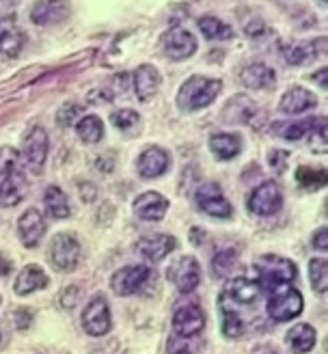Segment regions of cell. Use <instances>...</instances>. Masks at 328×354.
<instances>
[{
    "label": "cell",
    "instance_id": "1",
    "mask_svg": "<svg viewBox=\"0 0 328 354\" xmlns=\"http://www.w3.org/2000/svg\"><path fill=\"white\" fill-rule=\"evenodd\" d=\"M220 91H222L220 80L207 78V76H193L182 84L177 93V106L184 113L201 111L205 106H210L218 97Z\"/></svg>",
    "mask_w": 328,
    "mask_h": 354
},
{
    "label": "cell",
    "instance_id": "2",
    "mask_svg": "<svg viewBox=\"0 0 328 354\" xmlns=\"http://www.w3.org/2000/svg\"><path fill=\"white\" fill-rule=\"evenodd\" d=\"M255 274H257V283L259 288L272 292L274 288L279 286H289V283L296 279V266L293 261L281 257V255H274V253H268V255H262L257 261H255Z\"/></svg>",
    "mask_w": 328,
    "mask_h": 354
},
{
    "label": "cell",
    "instance_id": "3",
    "mask_svg": "<svg viewBox=\"0 0 328 354\" xmlns=\"http://www.w3.org/2000/svg\"><path fill=\"white\" fill-rule=\"evenodd\" d=\"M302 294L293 286H279L270 292L268 298V315L274 322H287L298 317L302 311Z\"/></svg>",
    "mask_w": 328,
    "mask_h": 354
},
{
    "label": "cell",
    "instance_id": "4",
    "mask_svg": "<svg viewBox=\"0 0 328 354\" xmlns=\"http://www.w3.org/2000/svg\"><path fill=\"white\" fill-rule=\"evenodd\" d=\"M50 261L61 272H72L80 261V242L74 234H57L50 242Z\"/></svg>",
    "mask_w": 328,
    "mask_h": 354
},
{
    "label": "cell",
    "instance_id": "5",
    "mask_svg": "<svg viewBox=\"0 0 328 354\" xmlns=\"http://www.w3.org/2000/svg\"><path fill=\"white\" fill-rule=\"evenodd\" d=\"M82 328L91 335V337H102L113 328L110 320V307L104 294H95L82 311Z\"/></svg>",
    "mask_w": 328,
    "mask_h": 354
},
{
    "label": "cell",
    "instance_id": "6",
    "mask_svg": "<svg viewBox=\"0 0 328 354\" xmlns=\"http://www.w3.org/2000/svg\"><path fill=\"white\" fill-rule=\"evenodd\" d=\"M247 205L255 216H272L283 207V192L276 182H264L251 192Z\"/></svg>",
    "mask_w": 328,
    "mask_h": 354
},
{
    "label": "cell",
    "instance_id": "7",
    "mask_svg": "<svg viewBox=\"0 0 328 354\" xmlns=\"http://www.w3.org/2000/svg\"><path fill=\"white\" fill-rule=\"evenodd\" d=\"M48 147H50V140H48V134L44 128H32L28 132V136L24 138V145H22V153L20 158L24 160V167L39 175L44 171V165H46V158H48Z\"/></svg>",
    "mask_w": 328,
    "mask_h": 354
},
{
    "label": "cell",
    "instance_id": "8",
    "mask_svg": "<svg viewBox=\"0 0 328 354\" xmlns=\"http://www.w3.org/2000/svg\"><path fill=\"white\" fill-rule=\"evenodd\" d=\"M166 279L175 286L180 292L190 294L195 292L197 286L201 283V268H199V261L190 255H184L180 259L173 261L168 268H166Z\"/></svg>",
    "mask_w": 328,
    "mask_h": 354
},
{
    "label": "cell",
    "instance_id": "9",
    "mask_svg": "<svg viewBox=\"0 0 328 354\" xmlns=\"http://www.w3.org/2000/svg\"><path fill=\"white\" fill-rule=\"evenodd\" d=\"M195 199H197V205L212 218H231L233 214V207L227 201V197L222 194L218 184H212V182L201 184L195 192Z\"/></svg>",
    "mask_w": 328,
    "mask_h": 354
},
{
    "label": "cell",
    "instance_id": "10",
    "mask_svg": "<svg viewBox=\"0 0 328 354\" xmlns=\"http://www.w3.org/2000/svg\"><path fill=\"white\" fill-rule=\"evenodd\" d=\"M203 326H205V315L197 303H186L173 313V333H175V337L193 339L203 330Z\"/></svg>",
    "mask_w": 328,
    "mask_h": 354
},
{
    "label": "cell",
    "instance_id": "11",
    "mask_svg": "<svg viewBox=\"0 0 328 354\" xmlns=\"http://www.w3.org/2000/svg\"><path fill=\"white\" fill-rule=\"evenodd\" d=\"M151 279V268L147 266H126L110 277V288L117 296H132Z\"/></svg>",
    "mask_w": 328,
    "mask_h": 354
},
{
    "label": "cell",
    "instance_id": "12",
    "mask_svg": "<svg viewBox=\"0 0 328 354\" xmlns=\"http://www.w3.org/2000/svg\"><path fill=\"white\" fill-rule=\"evenodd\" d=\"M162 52L171 61H186L197 52V39L186 28H171L162 37Z\"/></svg>",
    "mask_w": 328,
    "mask_h": 354
},
{
    "label": "cell",
    "instance_id": "13",
    "mask_svg": "<svg viewBox=\"0 0 328 354\" xmlns=\"http://www.w3.org/2000/svg\"><path fill=\"white\" fill-rule=\"evenodd\" d=\"M67 0H37L30 9V20L37 26H55L69 17Z\"/></svg>",
    "mask_w": 328,
    "mask_h": 354
},
{
    "label": "cell",
    "instance_id": "14",
    "mask_svg": "<svg viewBox=\"0 0 328 354\" xmlns=\"http://www.w3.org/2000/svg\"><path fill=\"white\" fill-rule=\"evenodd\" d=\"M134 214L141 218V221H149V223H158L166 216V209H168V201L162 197L160 192L155 190H149V192H143L138 194L134 205Z\"/></svg>",
    "mask_w": 328,
    "mask_h": 354
},
{
    "label": "cell",
    "instance_id": "15",
    "mask_svg": "<svg viewBox=\"0 0 328 354\" xmlns=\"http://www.w3.org/2000/svg\"><path fill=\"white\" fill-rule=\"evenodd\" d=\"M168 167H171V153L162 147H149L136 160V171L145 180H153V177L164 175Z\"/></svg>",
    "mask_w": 328,
    "mask_h": 354
},
{
    "label": "cell",
    "instance_id": "16",
    "mask_svg": "<svg viewBox=\"0 0 328 354\" xmlns=\"http://www.w3.org/2000/svg\"><path fill=\"white\" fill-rule=\"evenodd\" d=\"M17 234H20V240L24 246L35 249L46 234V221H44L41 212L35 207H28L20 216V221H17Z\"/></svg>",
    "mask_w": 328,
    "mask_h": 354
},
{
    "label": "cell",
    "instance_id": "17",
    "mask_svg": "<svg viewBox=\"0 0 328 354\" xmlns=\"http://www.w3.org/2000/svg\"><path fill=\"white\" fill-rule=\"evenodd\" d=\"M28 192V182L22 175V171H11L3 175V182H0V205L3 207H15L17 203H22V199Z\"/></svg>",
    "mask_w": 328,
    "mask_h": 354
},
{
    "label": "cell",
    "instance_id": "18",
    "mask_svg": "<svg viewBox=\"0 0 328 354\" xmlns=\"http://www.w3.org/2000/svg\"><path fill=\"white\" fill-rule=\"evenodd\" d=\"M177 240L168 236V234H155V236H147L143 240H138L136 251L141 253L147 261H160L164 259L168 253L175 251Z\"/></svg>",
    "mask_w": 328,
    "mask_h": 354
},
{
    "label": "cell",
    "instance_id": "19",
    "mask_svg": "<svg viewBox=\"0 0 328 354\" xmlns=\"http://www.w3.org/2000/svg\"><path fill=\"white\" fill-rule=\"evenodd\" d=\"M318 106V97L309 91L305 86H291L289 91H285V95L281 97L279 109L285 115H302L311 109Z\"/></svg>",
    "mask_w": 328,
    "mask_h": 354
},
{
    "label": "cell",
    "instance_id": "20",
    "mask_svg": "<svg viewBox=\"0 0 328 354\" xmlns=\"http://www.w3.org/2000/svg\"><path fill=\"white\" fill-rule=\"evenodd\" d=\"M240 82L255 91H262V88H272L276 84V74L266 63H249L242 67Z\"/></svg>",
    "mask_w": 328,
    "mask_h": 354
},
{
    "label": "cell",
    "instance_id": "21",
    "mask_svg": "<svg viewBox=\"0 0 328 354\" xmlns=\"http://www.w3.org/2000/svg\"><path fill=\"white\" fill-rule=\"evenodd\" d=\"M222 296L227 300H231L233 305L235 303L238 305H251L259 296H262V288H259L257 281L240 277V279H231L227 283V288H224Z\"/></svg>",
    "mask_w": 328,
    "mask_h": 354
},
{
    "label": "cell",
    "instance_id": "22",
    "mask_svg": "<svg viewBox=\"0 0 328 354\" xmlns=\"http://www.w3.org/2000/svg\"><path fill=\"white\" fill-rule=\"evenodd\" d=\"M160 72L153 65H141L134 72V93L141 102L151 100L160 88Z\"/></svg>",
    "mask_w": 328,
    "mask_h": 354
},
{
    "label": "cell",
    "instance_id": "23",
    "mask_svg": "<svg viewBox=\"0 0 328 354\" xmlns=\"http://www.w3.org/2000/svg\"><path fill=\"white\" fill-rule=\"evenodd\" d=\"M48 283H50V279L39 268V266L37 263H28L26 268H22V272L17 274L13 290H15L17 296H28L32 292H39V290L48 288Z\"/></svg>",
    "mask_w": 328,
    "mask_h": 354
},
{
    "label": "cell",
    "instance_id": "24",
    "mask_svg": "<svg viewBox=\"0 0 328 354\" xmlns=\"http://www.w3.org/2000/svg\"><path fill=\"white\" fill-rule=\"evenodd\" d=\"M24 48V35L11 17H0V55L17 57Z\"/></svg>",
    "mask_w": 328,
    "mask_h": 354
},
{
    "label": "cell",
    "instance_id": "25",
    "mask_svg": "<svg viewBox=\"0 0 328 354\" xmlns=\"http://www.w3.org/2000/svg\"><path fill=\"white\" fill-rule=\"evenodd\" d=\"M316 337H318V335H316V328L311 326V324L300 322V324L291 326V328L287 330L285 342H287V346H289V350H291L293 354H307V352L313 350Z\"/></svg>",
    "mask_w": 328,
    "mask_h": 354
},
{
    "label": "cell",
    "instance_id": "26",
    "mask_svg": "<svg viewBox=\"0 0 328 354\" xmlns=\"http://www.w3.org/2000/svg\"><path fill=\"white\" fill-rule=\"evenodd\" d=\"M210 149L212 153L218 158V160H231L235 158L242 149V140L238 134H227V132H220V134H214L210 138Z\"/></svg>",
    "mask_w": 328,
    "mask_h": 354
},
{
    "label": "cell",
    "instance_id": "27",
    "mask_svg": "<svg viewBox=\"0 0 328 354\" xmlns=\"http://www.w3.org/2000/svg\"><path fill=\"white\" fill-rule=\"evenodd\" d=\"M44 205L48 216L52 218H69L72 214V207H69V201L65 197V192L57 186H48L44 192Z\"/></svg>",
    "mask_w": 328,
    "mask_h": 354
},
{
    "label": "cell",
    "instance_id": "28",
    "mask_svg": "<svg viewBox=\"0 0 328 354\" xmlns=\"http://www.w3.org/2000/svg\"><path fill=\"white\" fill-rule=\"evenodd\" d=\"M318 46H324V39H316V41H302V44H293L285 50V61L289 65H305L309 61H313L320 50H316Z\"/></svg>",
    "mask_w": 328,
    "mask_h": 354
},
{
    "label": "cell",
    "instance_id": "29",
    "mask_svg": "<svg viewBox=\"0 0 328 354\" xmlns=\"http://www.w3.org/2000/svg\"><path fill=\"white\" fill-rule=\"evenodd\" d=\"M231 303V300H229ZM220 296V311H222V333L224 337H240L244 333V320L235 313V305H229Z\"/></svg>",
    "mask_w": 328,
    "mask_h": 354
},
{
    "label": "cell",
    "instance_id": "30",
    "mask_svg": "<svg viewBox=\"0 0 328 354\" xmlns=\"http://www.w3.org/2000/svg\"><path fill=\"white\" fill-rule=\"evenodd\" d=\"M201 32L205 35L207 39H218V41H227V39H233V28L229 24H224L218 17H212V15H205L197 22Z\"/></svg>",
    "mask_w": 328,
    "mask_h": 354
},
{
    "label": "cell",
    "instance_id": "31",
    "mask_svg": "<svg viewBox=\"0 0 328 354\" xmlns=\"http://www.w3.org/2000/svg\"><path fill=\"white\" fill-rule=\"evenodd\" d=\"M318 117L313 119H305V121H296V123H272V132L276 136H281L285 140H298L302 136H307L311 132V128H313Z\"/></svg>",
    "mask_w": 328,
    "mask_h": 354
},
{
    "label": "cell",
    "instance_id": "32",
    "mask_svg": "<svg viewBox=\"0 0 328 354\" xmlns=\"http://www.w3.org/2000/svg\"><path fill=\"white\" fill-rule=\"evenodd\" d=\"M76 130H78V136L84 140V143L95 145V143H99L102 136H104V123L95 115H86V117H82L78 121Z\"/></svg>",
    "mask_w": 328,
    "mask_h": 354
},
{
    "label": "cell",
    "instance_id": "33",
    "mask_svg": "<svg viewBox=\"0 0 328 354\" xmlns=\"http://www.w3.org/2000/svg\"><path fill=\"white\" fill-rule=\"evenodd\" d=\"M309 281L316 292L324 294L328 286V263L324 257H316L309 261Z\"/></svg>",
    "mask_w": 328,
    "mask_h": 354
},
{
    "label": "cell",
    "instance_id": "34",
    "mask_svg": "<svg viewBox=\"0 0 328 354\" xmlns=\"http://www.w3.org/2000/svg\"><path fill=\"white\" fill-rule=\"evenodd\" d=\"M110 121H113V126L121 132H132L136 130L138 126H141V117H138L136 111L132 109H121V111H115L110 115Z\"/></svg>",
    "mask_w": 328,
    "mask_h": 354
},
{
    "label": "cell",
    "instance_id": "35",
    "mask_svg": "<svg viewBox=\"0 0 328 354\" xmlns=\"http://www.w3.org/2000/svg\"><path fill=\"white\" fill-rule=\"evenodd\" d=\"M238 266V255L235 251H222L212 259V268L216 277H227L233 272V268Z\"/></svg>",
    "mask_w": 328,
    "mask_h": 354
},
{
    "label": "cell",
    "instance_id": "36",
    "mask_svg": "<svg viewBox=\"0 0 328 354\" xmlns=\"http://www.w3.org/2000/svg\"><path fill=\"white\" fill-rule=\"evenodd\" d=\"M80 115H82V106L69 102V104H65L63 109L59 111L57 123H59V126H63V128H69V126H74L76 121H80Z\"/></svg>",
    "mask_w": 328,
    "mask_h": 354
},
{
    "label": "cell",
    "instance_id": "37",
    "mask_svg": "<svg viewBox=\"0 0 328 354\" xmlns=\"http://www.w3.org/2000/svg\"><path fill=\"white\" fill-rule=\"evenodd\" d=\"M17 167H20V151L13 147H0V175L17 171Z\"/></svg>",
    "mask_w": 328,
    "mask_h": 354
},
{
    "label": "cell",
    "instance_id": "38",
    "mask_svg": "<svg viewBox=\"0 0 328 354\" xmlns=\"http://www.w3.org/2000/svg\"><path fill=\"white\" fill-rule=\"evenodd\" d=\"M324 180H326L324 171H311V169H300L298 171V182H300V186L318 188V186H324Z\"/></svg>",
    "mask_w": 328,
    "mask_h": 354
},
{
    "label": "cell",
    "instance_id": "39",
    "mask_svg": "<svg viewBox=\"0 0 328 354\" xmlns=\"http://www.w3.org/2000/svg\"><path fill=\"white\" fill-rule=\"evenodd\" d=\"M188 339H182V337H171L168 339V354H190L193 350H190L186 346Z\"/></svg>",
    "mask_w": 328,
    "mask_h": 354
},
{
    "label": "cell",
    "instance_id": "40",
    "mask_svg": "<svg viewBox=\"0 0 328 354\" xmlns=\"http://www.w3.org/2000/svg\"><path fill=\"white\" fill-rule=\"evenodd\" d=\"M268 160H270V165L274 167V171H283V162L287 160V153L285 151H270L268 153Z\"/></svg>",
    "mask_w": 328,
    "mask_h": 354
},
{
    "label": "cell",
    "instance_id": "41",
    "mask_svg": "<svg viewBox=\"0 0 328 354\" xmlns=\"http://www.w3.org/2000/svg\"><path fill=\"white\" fill-rule=\"evenodd\" d=\"M313 246L318 251H326L328 249V232H326V227H322L320 232H316L313 236Z\"/></svg>",
    "mask_w": 328,
    "mask_h": 354
},
{
    "label": "cell",
    "instance_id": "42",
    "mask_svg": "<svg viewBox=\"0 0 328 354\" xmlns=\"http://www.w3.org/2000/svg\"><path fill=\"white\" fill-rule=\"evenodd\" d=\"M9 268H11V263H9L7 259L0 257V274H7V272H9Z\"/></svg>",
    "mask_w": 328,
    "mask_h": 354
},
{
    "label": "cell",
    "instance_id": "43",
    "mask_svg": "<svg viewBox=\"0 0 328 354\" xmlns=\"http://www.w3.org/2000/svg\"><path fill=\"white\" fill-rule=\"evenodd\" d=\"M313 78H316V80H320V82H322V86H326V69H322V72H318Z\"/></svg>",
    "mask_w": 328,
    "mask_h": 354
},
{
    "label": "cell",
    "instance_id": "44",
    "mask_svg": "<svg viewBox=\"0 0 328 354\" xmlns=\"http://www.w3.org/2000/svg\"><path fill=\"white\" fill-rule=\"evenodd\" d=\"M320 3H322V5H326V0H320Z\"/></svg>",
    "mask_w": 328,
    "mask_h": 354
}]
</instances>
